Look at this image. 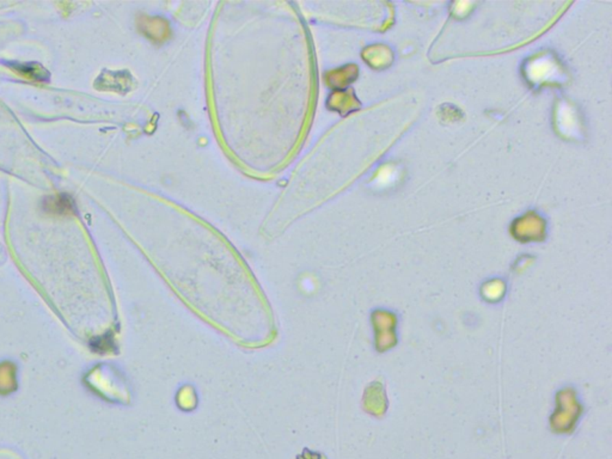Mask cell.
<instances>
[{
	"label": "cell",
	"instance_id": "cell-1",
	"mask_svg": "<svg viewBox=\"0 0 612 459\" xmlns=\"http://www.w3.org/2000/svg\"><path fill=\"white\" fill-rule=\"evenodd\" d=\"M525 70L528 79L534 84L556 83L557 79L562 78L561 67L557 64L556 59L549 56H537L536 59H531L529 64L525 66Z\"/></svg>",
	"mask_w": 612,
	"mask_h": 459
},
{
	"label": "cell",
	"instance_id": "cell-2",
	"mask_svg": "<svg viewBox=\"0 0 612 459\" xmlns=\"http://www.w3.org/2000/svg\"><path fill=\"white\" fill-rule=\"evenodd\" d=\"M42 209L47 213L65 215V214H75L77 212L73 199L66 194L53 195L47 196L42 200Z\"/></svg>",
	"mask_w": 612,
	"mask_h": 459
},
{
	"label": "cell",
	"instance_id": "cell-3",
	"mask_svg": "<svg viewBox=\"0 0 612 459\" xmlns=\"http://www.w3.org/2000/svg\"><path fill=\"white\" fill-rule=\"evenodd\" d=\"M4 64L24 78L32 79L36 82H48L51 77L49 72L38 62H17V61L6 62L4 61Z\"/></svg>",
	"mask_w": 612,
	"mask_h": 459
}]
</instances>
